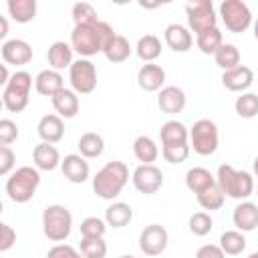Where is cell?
I'll return each instance as SVG.
<instances>
[{
	"label": "cell",
	"mask_w": 258,
	"mask_h": 258,
	"mask_svg": "<svg viewBox=\"0 0 258 258\" xmlns=\"http://www.w3.org/2000/svg\"><path fill=\"white\" fill-rule=\"evenodd\" d=\"M115 30L111 24L99 20L95 24H83L75 26L71 32V46L75 52L81 54V58H89L97 52H103L105 46L113 40Z\"/></svg>",
	"instance_id": "cell-1"
},
{
	"label": "cell",
	"mask_w": 258,
	"mask_h": 258,
	"mask_svg": "<svg viewBox=\"0 0 258 258\" xmlns=\"http://www.w3.org/2000/svg\"><path fill=\"white\" fill-rule=\"evenodd\" d=\"M129 181V167L123 161L105 163L93 177V191L101 200H115Z\"/></svg>",
	"instance_id": "cell-2"
},
{
	"label": "cell",
	"mask_w": 258,
	"mask_h": 258,
	"mask_svg": "<svg viewBox=\"0 0 258 258\" xmlns=\"http://www.w3.org/2000/svg\"><path fill=\"white\" fill-rule=\"evenodd\" d=\"M216 183L220 185V189L224 191L226 198L240 200V202L246 200V198H250L252 191H254V177L248 171L234 169L228 163H222L218 167Z\"/></svg>",
	"instance_id": "cell-3"
},
{
	"label": "cell",
	"mask_w": 258,
	"mask_h": 258,
	"mask_svg": "<svg viewBox=\"0 0 258 258\" xmlns=\"http://www.w3.org/2000/svg\"><path fill=\"white\" fill-rule=\"evenodd\" d=\"M40 185V173L32 165H22L14 169L6 179V194L16 204H26L34 198Z\"/></svg>",
	"instance_id": "cell-4"
},
{
	"label": "cell",
	"mask_w": 258,
	"mask_h": 258,
	"mask_svg": "<svg viewBox=\"0 0 258 258\" xmlns=\"http://www.w3.org/2000/svg\"><path fill=\"white\" fill-rule=\"evenodd\" d=\"M73 230V214L60 206V204H50L42 212V232L50 242H64L71 236Z\"/></svg>",
	"instance_id": "cell-5"
},
{
	"label": "cell",
	"mask_w": 258,
	"mask_h": 258,
	"mask_svg": "<svg viewBox=\"0 0 258 258\" xmlns=\"http://www.w3.org/2000/svg\"><path fill=\"white\" fill-rule=\"evenodd\" d=\"M30 89H32V77L26 71H16L8 85L2 91V103L10 113H20L26 109L30 101Z\"/></svg>",
	"instance_id": "cell-6"
},
{
	"label": "cell",
	"mask_w": 258,
	"mask_h": 258,
	"mask_svg": "<svg viewBox=\"0 0 258 258\" xmlns=\"http://www.w3.org/2000/svg\"><path fill=\"white\" fill-rule=\"evenodd\" d=\"M220 145L218 125L212 119H198L189 129V147L198 155H214Z\"/></svg>",
	"instance_id": "cell-7"
},
{
	"label": "cell",
	"mask_w": 258,
	"mask_h": 258,
	"mask_svg": "<svg viewBox=\"0 0 258 258\" xmlns=\"http://www.w3.org/2000/svg\"><path fill=\"white\" fill-rule=\"evenodd\" d=\"M220 16L224 26L234 34H240L252 26V12L242 0H224L220 4Z\"/></svg>",
	"instance_id": "cell-8"
},
{
	"label": "cell",
	"mask_w": 258,
	"mask_h": 258,
	"mask_svg": "<svg viewBox=\"0 0 258 258\" xmlns=\"http://www.w3.org/2000/svg\"><path fill=\"white\" fill-rule=\"evenodd\" d=\"M185 14H187V26L191 32L202 34L210 28H216L218 16L214 10L212 0H191L185 4Z\"/></svg>",
	"instance_id": "cell-9"
},
{
	"label": "cell",
	"mask_w": 258,
	"mask_h": 258,
	"mask_svg": "<svg viewBox=\"0 0 258 258\" xmlns=\"http://www.w3.org/2000/svg\"><path fill=\"white\" fill-rule=\"evenodd\" d=\"M69 81L77 95H89L97 87V67L89 58H77L69 69Z\"/></svg>",
	"instance_id": "cell-10"
},
{
	"label": "cell",
	"mask_w": 258,
	"mask_h": 258,
	"mask_svg": "<svg viewBox=\"0 0 258 258\" xmlns=\"http://www.w3.org/2000/svg\"><path fill=\"white\" fill-rule=\"evenodd\" d=\"M167 242L169 236L161 224H149L139 234V250L145 256H159L161 252H165Z\"/></svg>",
	"instance_id": "cell-11"
},
{
	"label": "cell",
	"mask_w": 258,
	"mask_h": 258,
	"mask_svg": "<svg viewBox=\"0 0 258 258\" xmlns=\"http://www.w3.org/2000/svg\"><path fill=\"white\" fill-rule=\"evenodd\" d=\"M131 179H133L135 189L145 196L157 194L163 185V173L157 165H137Z\"/></svg>",
	"instance_id": "cell-12"
},
{
	"label": "cell",
	"mask_w": 258,
	"mask_h": 258,
	"mask_svg": "<svg viewBox=\"0 0 258 258\" xmlns=\"http://www.w3.org/2000/svg\"><path fill=\"white\" fill-rule=\"evenodd\" d=\"M0 54H2L4 64L22 67V64H28L32 60V46L22 38H10V40L2 42Z\"/></svg>",
	"instance_id": "cell-13"
},
{
	"label": "cell",
	"mask_w": 258,
	"mask_h": 258,
	"mask_svg": "<svg viewBox=\"0 0 258 258\" xmlns=\"http://www.w3.org/2000/svg\"><path fill=\"white\" fill-rule=\"evenodd\" d=\"M60 171L71 183H85L91 175L89 161L81 153H69L60 161Z\"/></svg>",
	"instance_id": "cell-14"
},
{
	"label": "cell",
	"mask_w": 258,
	"mask_h": 258,
	"mask_svg": "<svg viewBox=\"0 0 258 258\" xmlns=\"http://www.w3.org/2000/svg\"><path fill=\"white\" fill-rule=\"evenodd\" d=\"M185 103H187L185 93L179 87H175V85H167V87H163L157 93V107L165 115H177V113H181L183 107H185Z\"/></svg>",
	"instance_id": "cell-15"
},
{
	"label": "cell",
	"mask_w": 258,
	"mask_h": 258,
	"mask_svg": "<svg viewBox=\"0 0 258 258\" xmlns=\"http://www.w3.org/2000/svg\"><path fill=\"white\" fill-rule=\"evenodd\" d=\"M252 83H254V73L246 64L222 73V85L232 93H246Z\"/></svg>",
	"instance_id": "cell-16"
},
{
	"label": "cell",
	"mask_w": 258,
	"mask_h": 258,
	"mask_svg": "<svg viewBox=\"0 0 258 258\" xmlns=\"http://www.w3.org/2000/svg\"><path fill=\"white\" fill-rule=\"evenodd\" d=\"M163 83H165V71H163V67L155 64V62H145L137 71V85L145 93L161 91L163 89Z\"/></svg>",
	"instance_id": "cell-17"
},
{
	"label": "cell",
	"mask_w": 258,
	"mask_h": 258,
	"mask_svg": "<svg viewBox=\"0 0 258 258\" xmlns=\"http://www.w3.org/2000/svg\"><path fill=\"white\" fill-rule=\"evenodd\" d=\"M163 38H165V44L173 52H187L191 48V44H194V36L189 32V28L183 26V24H177V22L165 26Z\"/></svg>",
	"instance_id": "cell-18"
},
{
	"label": "cell",
	"mask_w": 258,
	"mask_h": 258,
	"mask_svg": "<svg viewBox=\"0 0 258 258\" xmlns=\"http://www.w3.org/2000/svg\"><path fill=\"white\" fill-rule=\"evenodd\" d=\"M32 161H34V167L36 169H42V171H52L60 165V153L58 149L52 145V143H38L34 145L32 149Z\"/></svg>",
	"instance_id": "cell-19"
},
{
	"label": "cell",
	"mask_w": 258,
	"mask_h": 258,
	"mask_svg": "<svg viewBox=\"0 0 258 258\" xmlns=\"http://www.w3.org/2000/svg\"><path fill=\"white\" fill-rule=\"evenodd\" d=\"M34 89L38 95L42 97H54L58 91L64 89V81H62V75L58 71H52V69H44L36 75L34 79Z\"/></svg>",
	"instance_id": "cell-20"
},
{
	"label": "cell",
	"mask_w": 258,
	"mask_h": 258,
	"mask_svg": "<svg viewBox=\"0 0 258 258\" xmlns=\"http://www.w3.org/2000/svg\"><path fill=\"white\" fill-rule=\"evenodd\" d=\"M232 222L240 232H252L258 226V206L252 202H240L234 208Z\"/></svg>",
	"instance_id": "cell-21"
},
{
	"label": "cell",
	"mask_w": 258,
	"mask_h": 258,
	"mask_svg": "<svg viewBox=\"0 0 258 258\" xmlns=\"http://www.w3.org/2000/svg\"><path fill=\"white\" fill-rule=\"evenodd\" d=\"M36 133L44 143H58L64 135V123L58 115H44L36 125Z\"/></svg>",
	"instance_id": "cell-22"
},
{
	"label": "cell",
	"mask_w": 258,
	"mask_h": 258,
	"mask_svg": "<svg viewBox=\"0 0 258 258\" xmlns=\"http://www.w3.org/2000/svg\"><path fill=\"white\" fill-rule=\"evenodd\" d=\"M73 46L64 40H56L48 46L46 50V60L50 64L52 71H62V69H71V64L75 62L73 60Z\"/></svg>",
	"instance_id": "cell-23"
},
{
	"label": "cell",
	"mask_w": 258,
	"mask_h": 258,
	"mask_svg": "<svg viewBox=\"0 0 258 258\" xmlns=\"http://www.w3.org/2000/svg\"><path fill=\"white\" fill-rule=\"evenodd\" d=\"M50 103H52L56 115L62 117V119H73V117L79 113V107H81L79 97H77V93H75L73 89H62V91H58V93L50 99Z\"/></svg>",
	"instance_id": "cell-24"
},
{
	"label": "cell",
	"mask_w": 258,
	"mask_h": 258,
	"mask_svg": "<svg viewBox=\"0 0 258 258\" xmlns=\"http://www.w3.org/2000/svg\"><path fill=\"white\" fill-rule=\"evenodd\" d=\"M159 137H161V145H181V143H189V131L187 127L177 121V119H169L161 125L159 129Z\"/></svg>",
	"instance_id": "cell-25"
},
{
	"label": "cell",
	"mask_w": 258,
	"mask_h": 258,
	"mask_svg": "<svg viewBox=\"0 0 258 258\" xmlns=\"http://www.w3.org/2000/svg\"><path fill=\"white\" fill-rule=\"evenodd\" d=\"M133 155L141 165H153V161L159 157V147L149 135H139L133 141Z\"/></svg>",
	"instance_id": "cell-26"
},
{
	"label": "cell",
	"mask_w": 258,
	"mask_h": 258,
	"mask_svg": "<svg viewBox=\"0 0 258 258\" xmlns=\"http://www.w3.org/2000/svg\"><path fill=\"white\" fill-rule=\"evenodd\" d=\"M214 183H216V175H212V171L206 169V167H191V169H187V173H185V185H187V189L194 191L196 196L202 194L204 189L212 187Z\"/></svg>",
	"instance_id": "cell-27"
},
{
	"label": "cell",
	"mask_w": 258,
	"mask_h": 258,
	"mask_svg": "<svg viewBox=\"0 0 258 258\" xmlns=\"http://www.w3.org/2000/svg\"><path fill=\"white\" fill-rule=\"evenodd\" d=\"M133 220V208L125 202H113L107 210H105V222L111 228H125L129 222Z\"/></svg>",
	"instance_id": "cell-28"
},
{
	"label": "cell",
	"mask_w": 258,
	"mask_h": 258,
	"mask_svg": "<svg viewBox=\"0 0 258 258\" xmlns=\"http://www.w3.org/2000/svg\"><path fill=\"white\" fill-rule=\"evenodd\" d=\"M77 147H79V153H81L85 159H95V157H99V155L105 151V141H103V137H101L99 133L87 131V133H83V135L79 137Z\"/></svg>",
	"instance_id": "cell-29"
},
{
	"label": "cell",
	"mask_w": 258,
	"mask_h": 258,
	"mask_svg": "<svg viewBox=\"0 0 258 258\" xmlns=\"http://www.w3.org/2000/svg\"><path fill=\"white\" fill-rule=\"evenodd\" d=\"M6 8H8V14L12 16V20H16L20 24L34 20V16H36V0H8Z\"/></svg>",
	"instance_id": "cell-30"
},
{
	"label": "cell",
	"mask_w": 258,
	"mask_h": 258,
	"mask_svg": "<svg viewBox=\"0 0 258 258\" xmlns=\"http://www.w3.org/2000/svg\"><path fill=\"white\" fill-rule=\"evenodd\" d=\"M131 52H133V48H131L129 40L125 36H121V34H115L113 40L103 50V54H105V58L109 62H125L131 56Z\"/></svg>",
	"instance_id": "cell-31"
},
{
	"label": "cell",
	"mask_w": 258,
	"mask_h": 258,
	"mask_svg": "<svg viewBox=\"0 0 258 258\" xmlns=\"http://www.w3.org/2000/svg\"><path fill=\"white\" fill-rule=\"evenodd\" d=\"M135 52L143 62H153L161 54V40L155 34H145L137 40Z\"/></svg>",
	"instance_id": "cell-32"
},
{
	"label": "cell",
	"mask_w": 258,
	"mask_h": 258,
	"mask_svg": "<svg viewBox=\"0 0 258 258\" xmlns=\"http://www.w3.org/2000/svg\"><path fill=\"white\" fill-rule=\"evenodd\" d=\"M226 256H238L246 250V238H244V232L240 230H226L222 236H220V244H218Z\"/></svg>",
	"instance_id": "cell-33"
},
{
	"label": "cell",
	"mask_w": 258,
	"mask_h": 258,
	"mask_svg": "<svg viewBox=\"0 0 258 258\" xmlns=\"http://www.w3.org/2000/svg\"><path fill=\"white\" fill-rule=\"evenodd\" d=\"M214 60H216V64H218L222 71L236 69V67H240V50H238V46H236V44L224 42V44L216 50Z\"/></svg>",
	"instance_id": "cell-34"
},
{
	"label": "cell",
	"mask_w": 258,
	"mask_h": 258,
	"mask_svg": "<svg viewBox=\"0 0 258 258\" xmlns=\"http://www.w3.org/2000/svg\"><path fill=\"white\" fill-rule=\"evenodd\" d=\"M196 44L204 54H216V50L224 44V36L220 32V28L216 26V28H210V30L198 34L196 36Z\"/></svg>",
	"instance_id": "cell-35"
},
{
	"label": "cell",
	"mask_w": 258,
	"mask_h": 258,
	"mask_svg": "<svg viewBox=\"0 0 258 258\" xmlns=\"http://www.w3.org/2000/svg\"><path fill=\"white\" fill-rule=\"evenodd\" d=\"M196 200H198V204H200L204 210L214 212V210H220V208L224 206L226 196H224V191L220 189V185H218V183H214L212 187H208V189H204L202 194H198V196H196Z\"/></svg>",
	"instance_id": "cell-36"
},
{
	"label": "cell",
	"mask_w": 258,
	"mask_h": 258,
	"mask_svg": "<svg viewBox=\"0 0 258 258\" xmlns=\"http://www.w3.org/2000/svg\"><path fill=\"white\" fill-rule=\"evenodd\" d=\"M234 109L238 113V117L242 119H252L258 115V95L256 93H242L236 103H234Z\"/></svg>",
	"instance_id": "cell-37"
},
{
	"label": "cell",
	"mask_w": 258,
	"mask_h": 258,
	"mask_svg": "<svg viewBox=\"0 0 258 258\" xmlns=\"http://www.w3.org/2000/svg\"><path fill=\"white\" fill-rule=\"evenodd\" d=\"M71 16H73V22L75 26H83V24H95L99 22V16H97V10L89 4V2H77L71 10Z\"/></svg>",
	"instance_id": "cell-38"
},
{
	"label": "cell",
	"mask_w": 258,
	"mask_h": 258,
	"mask_svg": "<svg viewBox=\"0 0 258 258\" xmlns=\"http://www.w3.org/2000/svg\"><path fill=\"white\" fill-rule=\"evenodd\" d=\"M187 226H189V232H191L194 236H200V238H202V236H208V234L212 232L214 220H212V216H210L208 212H196V214L189 216Z\"/></svg>",
	"instance_id": "cell-39"
},
{
	"label": "cell",
	"mask_w": 258,
	"mask_h": 258,
	"mask_svg": "<svg viewBox=\"0 0 258 258\" xmlns=\"http://www.w3.org/2000/svg\"><path fill=\"white\" fill-rule=\"evenodd\" d=\"M79 230H81L83 238H103L105 232H107V222L97 218V216H89L81 222Z\"/></svg>",
	"instance_id": "cell-40"
},
{
	"label": "cell",
	"mask_w": 258,
	"mask_h": 258,
	"mask_svg": "<svg viewBox=\"0 0 258 258\" xmlns=\"http://www.w3.org/2000/svg\"><path fill=\"white\" fill-rule=\"evenodd\" d=\"M81 254L85 258H105L107 256V242L103 238H83L81 240Z\"/></svg>",
	"instance_id": "cell-41"
},
{
	"label": "cell",
	"mask_w": 258,
	"mask_h": 258,
	"mask_svg": "<svg viewBox=\"0 0 258 258\" xmlns=\"http://www.w3.org/2000/svg\"><path fill=\"white\" fill-rule=\"evenodd\" d=\"M191 147L189 143H181V145H161V155L165 161L169 163H183L189 155Z\"/></svg>",
	"instance_id": "cell-42"
},
{
	"label": "cell",
	"mask_w": 258,
	"mask_h": 258,
	"mask_svg": "<svg viewBox=\"0 0 258 258\" xmlns=\"http://www.w3.org/2000/svg\"><path fill=\"white\" fill-rule=\"evenodd\" d=\"M18 139V125L12 119H0V145H10Z\"/></svg>",
	"instance_id": "cell-43"
},
{
	"label": "cell",
	"mask_w": 258,
	"mask_h": 258,
	"mask_svg": "<svg viewBox=\"0 0 258 258\" xmlns=\"http://www.w3.org/2000/svg\"><path fill=\"white\" fill-rule=\"evenodd\" d=\"M46 258H85V256L79 250H75L73 246H69V244H54L46 252Z\"/></svg>",
	"instance_id": "cell-44"
},
{
	"label": "cell",
	"mask_w": 258,
	"mask_h": 258,
	"mask_svg": "<svg viewBox=\"0 0 258 258\" xmlns=\"http://www.w3.org/2000/svg\"><path fill=\"white\" fill-rule=\"evenodd\" d=\"M14 161H16L14 151L8 145H2L0 147V175L8 177L10 171H12V167H14Z\"/></svg>",
	"instance_id": "cell-45"
},
{
	"label": "cell",
	"mask_w": 258,
	"mask_h": 258,
	"mask_svg": "<svg viewBox=\"0 0 258 258\" xmlns=\"http://www.w3.org/2000/svg\"><path fill=\"white\" fill-rule=\"evenodd\" d=\"M16 242V232L10 224L2 222L0 224V252H8Z\"/></svg>",
	"instance_id": "cell-46"
},
{
	"label": "cell",
	"mask_w": 258,
	"mask_h": 258,
	"mask_svg": "<svg viewBox=\"0 0 258 258\" xmlns=\"http://www.w3.org/2000/svg\"><path fill=\"white\" fill-rule=\"evenodd\" d=\"M196 258H226V254L218 244H204L198 248Z\"/></svg>",
	"instance_id": "cell-47"
},
{
	"label": "cell",
	"mask_w": 258,
	"mask_h": 258,
	"mask_svg": "<svg viewBox=\"0 0 258 258\" xmlns=\"http://www.w3.org/2000/svg\"><path fill=\"white\" fill-rule=\"evenodd\" d=\"M0 38H4L6 34H8V20H6V16H0Z\"/></svg>",
	"instance_id": "cell-48"
},
{
	"label": "cell",
	"mask_w": 258,
	"mask_h": 258,
	"mask_svg": "<svg viewBox=\"0 0 258 258\" xmlns=\"http://www.w3.org/2000/svg\"><path fill=\"white\" fill-rule=\"evenodd\" d=\"M252 30H254V38L258 40V18H256V20L252 22Z\"/></svg>",
	"instance_id": "cell-49"
},
{
	"label": "cell",
	"mask_w": 258,
	"mask_h": 258,
	"mask_svg": "<svg viewBox=\"0 0 258 258\" xmlns=\"http://www.w3.org/2000/svg\"><path fill=\"white\" fill-rule=\"evenodd\" d=\"M252 169H254V175H258V157L254 159V165H252Z\"/></svg>",
	"instance_id": "cell-50"
},
{
	"label": "cell",
	"mask_w": 258,
	"mask_h": 258,
	"mask_svg": "<svg viewBox=\"0 0 258 258\" xmlns=\"http://www.w3.org/2000/svg\"><path fill=\"white\" fill-rule=\"evenodd\" d=\"M119 258H135V256H131V254H123V256H119Z\"/></svg>",
	"instance_id": "cell-51"
},
{
	"label": "cell",
	"mask_w": 258,
	"mask_h": 258,
	"mask_svg": "<svg viewBox=\"0 0 258 258\" xmlns=\"http://www.w3.org/2000/svg\"><path fill=\"white\" fill-rule=\"evenodd\" d=\"M248 258H258V252H252V254H250Z\"/></svg>",
	"instance_id": "cell-52"
},
{
	"label": "cell",
	"mask_w": 258,
	"mask_h": 258,
	"mask_svg": "<svg viewBox=\"0 0 258 258\" xmlns=\"http://www.w3.org/2000/svg\"><path fill=\"white\" fill-rule=\"evenodd\" d=\"M256 194H258V189H256Z\"/></svg>",
	"instance_id": "cell-53"
}]
</instances>
